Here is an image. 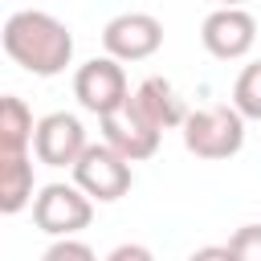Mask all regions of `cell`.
<instances>
[{
    "label": "cell",
    "mask_w": 261,
    "mask_h": 261,
    "mask_svg": "<svg viewBox=\"0 0 261 261\" xmlns=\"http://www.w3.org/2000/svg\"><path fill=\"white\" fill-rule=\"evenodd\" d=\"M4 53L33 77H57L73 61V33L45 8H20L0 29Z\"/></svg>",
    "instance_id": "6da1fadb"
},
{
    "label": "cell",
    "mask_w": 261,
    "mask_h": 261,
    "mask_svg": "<svg viewBox=\"0 0 261 261\" xmlns=\"http://www.w3.org/2000/svg\"><path fill=\"white\" fill-rule=\"evenodd\" d=\"M184 147L196 159H232L245 147V118L237 114V106H200L188 110L184 122Z\"/></svg>",
    "instance_id": "7a4b0ae2"
},
{
    "label": "cell",
    "mask_w": 261,
    "mask_h": 261,
    "mask_svg": "<svg viewBox=\"0 0 261 261\" xmlns=\"http://www.w3.org/2000/svg\"><path fill=\"white\" fill-rule=\"evenodd\" d=\"M69 171H73V184L90 196V200H98V204H114V200H122L126 192H130V159L126 155H118L106 139L102 143H86L82 147V155L69 163Z\"/></svg>",
    "instance_id": "3957f363"
},
{
    "label": "cell",
    "mask_w": 261,
    "mask_h": 261,
    "mask_svg": "<svg viewBox=\"0 0 261 261\" xmlns=\"http://www.w3.org/2000/svg\"><path fill=\"white\" fill-rule=\"evenodd\" d=\"M94 220V200L77 184H45L33 196V224L49 237H73L90 228Z\"/></svg>",
    "instance_id": "277c9868"
},
{
    "label": "cell",
    "mask_w": 261,
    "mask_h": 261,
    "mask_svg": "<svg viewBox=\"0 0 261 261\" xmlns=\"http://www.w3.org/2000/svg\"><path fill=\"white\" fill-rule=\"evenodd\" d=\"M159 135H163V130H159L151 118H143V110L130 102V94H126L114 110L102 114V139H106L118 155H126L130 163L151 159V155L159 151Z\"/></svg>",
    "instance_id": "5b68a950"
},
{
    "label": "cell",
    "mask_w": 261,
    "mask_h": 261,
    "mask_svg": "<svg viewBox=\"0 0 261 261\" xmlns=\"http://www.w3.org/2000/svg\"><path fill=\"white\" fill-rule=\"evenodd\" d=\"M200 41L216 61H241L253 45H257V20L241 8V4H220L216 12L204 16L200 24Z\"/></svg>",
    "instance_id": "8992f818"
},
{
    "label": "cell",
    "mask_w": 261,
    "mask_h": 261,
    "mask_svg": "<svg viewBox=\"0 0 261 261\" xmlns=\"http://www.w3.org/2000/svg\"><path fill=\"white\" fill-rule=\"evenodd\" d=\"M102 45L114 61H147L163 45V24L151 12H118L106 20Z\"/></svg>",
    "instance_id": "52a82bcc"
},
{
    "label": "cell",
    "mask_w": 261,
    "mask_h": 261,
    "mask_svg": "<svg viewBox=\"0 0 261 261\" xmlns=\"http://www.w3.org/2000/svg\"><path fill=\"white\" fill-rule=\"evenodd\" d=\"M130 94V86H126V69H122V61H114L110 53L106 57H90L86 65H77V73H73V98L82 102V110H90V114H106V110H114L122 98Z\"/></svg>",
    "instance_id": "ba28073f"
},
{
    "label": "cell",
    "mask_w": 261,
    "mask_h": 261,
    "mask_svg": "<svg viewBox=\"0 0 261 261\" xmlns=\"http://www.w3.org/2000/svg\"><path fill=\"white\" fill-rule=\"evenodd\" d=\"M86 147V126L77 114L53 110L33 126V155L45 167H69Z\"/></svg>",
    "instance_id": "9c48e42d"
},
{
    "label": "cell",
    "mask_w": 261,
    "mask_h": 261,
    "mask_svg": "<svg viewBox=\"0 0 261 261\" xmlns=\"http://www.w3.org/2000/svg\"><path fill=\"white\" fill-rule=\"evenodd\" d=\"M33 159L29 151H8L0 147V216H16L33 204Z\"/></svg>",
    "instance_id": "30bf717a"
},
{
    "label": "cell",
    "mask_w": 261,
    "mask_h": 261,
    "mask_svg": "<svg viewBox=\"0 0 261 261\" xmlns=\"http://www.w3.org/2000/svg\"><path fill=\"white\" fill-rule=\"evenodd\" d=\"M130 102L143 110V118H151L159 130H171V126H179L184 122V98L175 94V86L167 82V77H143L139 86H135V94H130Z\"/></svg>",
    "instance_id": "8fae6325"
},
{
    "label": "cell",
    "mask_w": 261,
    "mask_h": 261,
    "mask_svg": "<svg viewBox=\"0 0 261 261\" xmlns=\"http://www.w3.org/2000/svg\"><path fill=\"white\" fill-rule=\"evenodd\" d=\"M33 110L16 94H0V147L8 151H29L33 143Z\"/></svg>",
    "instance_id": "7c38bea8"
},
{
    "label": "cell",
    "mask_w": 261,
    "mask_h": 261,
    "mask_svg": "<svg viewBox=\"0 0 261 261\" xmlns=\"http://www.w3.org/2000/svg\"><path fill=\"white\" fill-rule=\"evenodd\" d=\"M232 106L241 118L261 122V61H249L232 82Z\"/></svg>",
    "instance_id": "4fadbf2b"
},
{
    "label": "cell",
    "mask_w": 261,
    "mask_h": 261,
    "mask_svg": "<svg viewBox=\"0 0 261 261\" xmlns=\"http://www.w3.org/2000/svg\"><path fill=\"white\" fill-rule=\"evenodd\" d=\"M224 249L237 261H261V224H241Z\"/></svg>",
    "instance_id": "5bb4252c"
},
{
    "label": "cell",
    "mask_w": 261,
    "mask_h": 261,
    "mask_svg": "<svg viewBox=\"0 0 261 261\" xmlns=\"http://www.w3.org/2000/svg\"><path fill=\"white\" fill-rule=\"evenodd\" d=\"M65 257H73V261H94V249L82 245V241H73V237H57V241L45 249V261H65Z\"/></svg>",
    "instance_id": "9a60e30c"
},
{
    "label": "cell",
    "mask_w": 261,
    "mask_h": 261,
    "mask_svg": "<svg viewBox=\"0 0 261 261\" xmlns=\"http://www.w3.org/2000/svg\"><path fill=\"white\" fill-rule=\"evenodd\" d=\"M126 257L147 261V257H151V249H143V245H118V249H110V261H126Z\"/></svg>",
    "instance_id": "2e32d148"
},
{
    "label": "cell",
    "mask_w": 261,
    "mask_h": 261,
    "mask_svg": "<svg viewBox=\"0 0 261 261\" xmlns=\"http://www.w3.org/2000/svg\"><path fill=\"white\" fill-rule=\"evenodd\" d=\"M220 4H241V0H220Z\"/></svg>",
    "instance_id": "e0dca14e"
}]
</instances>
